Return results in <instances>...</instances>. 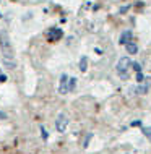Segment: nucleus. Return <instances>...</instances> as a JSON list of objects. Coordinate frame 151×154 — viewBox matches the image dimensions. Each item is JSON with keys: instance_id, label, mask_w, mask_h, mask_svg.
<instances>
[{"instance_id": "nucleus-1", "label": "nucleus", "mask_w": 151, "mask_h": 154, "mask_svg": "<svg viewBox=\"0 0 151 154\" xmlns=\"http://www.w3.org/2000/svg\"><path fill=\"white\" fill-rule=\"evenodd\" d=\"M130 63H132V60L128 59V57H122L119 62H117V73L120 75V78H124V80H127L128 78V70H130Z\"/></svg>"}, {"instance_id": "nucleus-2", "label": "nucleus", "mask_w": 151, "mask_h": 154, "mask_svg": "<svg viewBox=\"0 0 151 154\" xmlns=\"http://www.w3.org/2000/svg\"><path fill=\"white\" fill-rule=\"evenodd\" d=\"M67 127H68V119H67V115L64 114V112H60V114L57 115V119H55V130L58 133H65Z\"/></svg>"}, {"instance_id": "nucleus-3", "label": "nucleus", "mask_w": 151, "mask_h": 154, "mask_svg": "<svg viewBox=\"0 0 151 154\" xmlns=\"http://www.w3.org/2000/svg\"><path fill=\"white\" fill-rule=\"evenodd\" d=\"M62 36H64L62 29H58V28H52V29L49 31V34H47V39L50 41V42H54V41L62 39Z\"/></svg>"}, {"instance_id": "nucleus-4", "label": "nucleus", "mask_w": 151, "mask_h": 154, "mask_svg": "<svg viewBox=\"0 0 151 154\" xmlns=\"http://www.w3.org/2000/svg\"><path fill=\"white\" fill-rule=\"evenodd\" d=\"M58 93L60 94H67L68 93V76L64 73L60 76V85H58Z\"/></svg>"}, {"instance_id": "nucleus-5", "label": "nucleus", "mask_w": 151, "mask_h": 154, "mask_svg": "<svg viewBox=\"0 0 151 154\" xmlns=\"http://www.w3.org/2000/svg\"><path fill=\"white\" fill-rule=\"evenodd\" d=\"M2 63H3V66H5L7 70L16 68V62H15L13 57H3V59H2Z\"/></svg>"}, {"instance_id": "nucleus-6", "label": "nucleus", "mask_w": 151, "mask_h": 154, "mask_svg": "<svg viewBox=\"0 0 151 154\" xmlns=\"http://www.w3.org/2000/svg\"><path fill=\"white\" fill-rule=\"evenodd\" d=\"M128 41H132V31H124L122 34H120V37H119V44H122V45H125L128 42Z\"/></svg>"}, {"instance_id": "nucleus-7", "label": "nucleus", "mask_w": 151, "mask_h": 154, "mask_svg": "<svg viewBox=\"0 0 151 154\" xmlns=\"http://www.w3.org/2000/svg\"><path fill=\"white\" fill-rule=\"evenodd\" d=\"M125 49H127L128 54H137L138 52V45L135 42H132V41H128V42L125 44Z\"/></svg>"}, {"instance_id": "nucleus-8", "label": "nucleus", "mask_w": 151, "mask_h": 154, "mask_svg": "<svg viewBox=\"0 0 151 154\" xmlns=\"http://www.w3.org/2000/svg\"><path fill=\"white\" fill-rule=\"evenodd\" d=\"M86 68H88V57L83 55L81 60H80V70H81V72H86Z\"/></svg>"}, {"instance_id": "nucleus-9", "label": "nucleus", "mask_w": 151, "mask_h": 154, "mask_svg": "<svg viewBox=\"0 0 151 154\" xmlns=\"http://www.w3.org/2000/svg\"><path fill=\"white\" fill-rule=\"evenodd\" d=\"M75 86H77V78H70V83H68V93L75 89Z\"/></svg>"}, {"instance_id": "nucleus-10", "label": "nucleus", "mask_w": 151, "mask_h": 154, "mask_svg": "<svg viewBox=\"0 0 151 154\" xmlns=\"http://www.w3.org/2000/svg\"><path fill=\"white\" fill-rule=\"evenodd\" d=\"M130 66H133V70H135V72H141V65H140V63H137V62L130 63Z\"/></svg>"}, {"instance_id": "nucleus-11", "label": "nucleus", "mask_w": 151, "mask_h": 154, "mask_svg": "<svg viewBox=\"0 0 151 154\" xmlns=\"http://www.w3.org/2000/svg\"><path fill=\"white\" fill-rule=\"evenodd\" d=\"M143 135L148 136V138H151V127H145L143 128Z\"/></svg>"}, {"instance_id": "nucleus-12", "label": "nucleus", "mask_w": 151, "mask_h": 154, "mask_svg": "<svg viewBox=\"0 0 151 154\" xmlns=\"http://www.w3.org/2000/svg\"><path fill=\"white\" fill-rule=\"evenodd\" d=\"M137 91H138V94H145L148 91V86H140V88H137Z\"/></svg>"}, {"instance_id": "nucleus-13", "label": "nucleus", "mask_w": 151, "mask_h": 154, "mask_svg": "<svg viewBox=\"0 0 151 154\" xmlns=\"http://www.w3.org/2000/svg\"><path fill=\"white\" fill-rule=\"evenodd\" d=\"M137 81H138V83L143 81V75H141V72H137Z\"/></svg>"}, {"instance_id": "nucleus-14", "label": "nucleus", "mask_w": 151, "mask_h": 154, "mask_svg": "<svg viewBox=\"0 0 151 154\" xmlns=\"http://www.w3.org/2000/svg\"><path fill=\"white\" fill-rule=\"evenodd\" d=\"M41 131H42V136H44V140H47V133H46V130L42 127H41Z\"/></svg>"}, {"instance_id": "nucleus-15", "label": "nucleus", "mask_w": 151, "mask_h": 154, "mask_svg": "<svg viewBox=\"0 0 151 154\" xmlns=\"http://www.w3.org/2000/svg\"><path fill=\"white\" fill-rule=\"evenodd\" d=\"M0 81H2V83L7 81V76H5V75H0Z\"/></svg>"}, {"instance_id": "nucleus-16", "label": "nucleus", "mask_w": 151, "mask_h": 154, "mask_svg": "<svg viewBox=\"0 0 151 154\" xmlns=\"http://www.w3.org/2000/svg\"><path fill=\"white\" fill-rule=\"evenodd\" d=\"M5 117H7V115L3 114V112H0V119H5Z\"/></svg>"}]
</instances>
